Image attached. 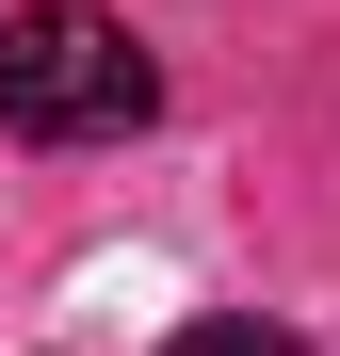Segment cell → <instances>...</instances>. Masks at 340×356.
Wrapping results in <instances>:
<instances>
[{"mask_svg": "<svg viewBox=\"0 0 340 356\" xmlns=\"http://www.w3.org/2000/svg\"><path fill=\"white\" fill-rule=\"evenodd\" d=\"M162 113V65L130 49V17L97 0H17L0 17V130L17 146H113Z\"/></svg>", "mask_w": 340, "mask_h": 356, "instance_id": "obj_1", "label": "cell"}, {"mask_svg": "<svg viewBox=\"0 0 340 356\" xmlns=\"http://www.w3.org/2000/svg\"><path fill=\"white\" fill-rule=\"evenodd\" d=\"M162 356H308V340H275V324H179Z\"/></svg>", "mask_w": 340, "mask_h": 356, "instance_id": "obj_2", "label": "cell"}]
</instances>
